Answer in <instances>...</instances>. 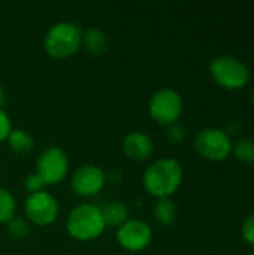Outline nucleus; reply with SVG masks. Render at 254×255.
<instances>
[{
  "instance_id": "1",
  "label": "nucleus",
  "mask_w": 254,
  "mask_h": 255,
  "mask_svg": "<svg viewBox=\"0 0 254 255\" xmlns=\"http://www.w3.org/2000/svg\"><path fill=\"white\" fill-rule=\"evenodd\" d=\"M181 181L183 167L174 158H159L144 172V185L147 191L157 199L172 196L181 185Z\"/></svg>"
},
{
  "instance_id": "2",
  "label": "nucleus",
  "mask_w": 254,
  "mask_h": 255,
  "mask_svg": "<svg viewBox=\"0 0 254 255\" xmlns=\"http://www.w3.org/2000/svg\"><path fill=\"white\" fill-rule=\"evenodd\" d=\"M106 224L102 209L96 205L84 203L73 208L67 217L66 229L78 241H91L102 235Z\"/></svg>"
},
{
  "instance_id": "3",
  "label": "nucleus",
  "mask_w": 254,
  "mask_h": 255,
  "mask_svg": "<svg viewBox=\"0 0 254 255\" xmlns=\"http://www.w3.org/2000/svg\"><path fill=\"white\" fill-rule=\"evenodd\" d=\"M82 43L81 28L69 21H60L51 25L45 34V51L54 58H67L73 55Z\"/></svg>"
},
{
  "instance_id": "4",
  "label": "nucleus",
  "mask_w": 254,
  "mask_h": 255,
  "mask_svg": "<svg viewBox=\"0 0 254 255\" xmlns=\"http://www.w3.org/2000/svg\"><path fill=\"white\" fill-rule=\"evenodd\" d=\"M213 79L225 90H241L250 81V72L244 61L234 55H219L210 64Z\"/></svg>"
},
{
  "instance_id": "5",
  "label": "nucleus",
  "mask_w": 254,
  "mask_h": 255,
  "mask_svg": "<svg viewBox=\"0 0 254 255\" xmlns=\"http://www.w3.org/2000/svg\"><path fill=\"white\" fill-rule=\"evenodd\" d=\"M195 148L201 157L210 161H222L231 155L234 145L226 131L216 127H207L196 134Z\"/></svg>"
},
{
  "instance_id": "6",
  "label": "nucleus",
  "mask_w": 254,
  "mask_h": 255,
  "mask_svg": "<svg viewBox=\"0 0 254 255\" xmlns=\"http://www.w3.org/2000/svg\"><path fill=\"white\" fill-rule=\"evenodd\" d=\"M148 111L159 124L172 126L183 114V99L172 88H160L151 96Z\"/></svg>"
},
{
  "instance_id": "7",
  "label": "nucleus",
  "mask_w": 254,
  "mask_h": 255,
  "mask_svg": "<svg viewBox=\"0 0 254 255\" xmlns=\"http://www.w3.org/2000/svg\"><path fill=\"white\" fill-rule=\"evenodd\" d=\"M69 170V160L63 149L49 146L40 152L36 160V173L46 184L61 182Z\"/></svg>"
},
{
  "instance_id": "8",
  "label": "nucleus",
  "mask_w": 254,
  "mask_h": 255,
  "mask_svg": "<svg viewBox=\"0 0 254 255\" xmlns=\"http://www.w3.org/2000/svg\"><path fill=\"white\" fill-rule=\"evenodd\" d=\"M24 208L28 220L37 226H49L58 217V203L55 197L43 190L28 194Z\"/></svg>"
},
{
  "instance_id": "9",
  "label": "nucleus",
  "mask_w": 254,
  "mask_h": 255,
  "mask_svg": "<svg viewBox=\"0 0 254 255\" xmlns=\"http://www.w3.org/2000/svg\"><path fill=\"white\" fill-rule=\"evenodd\" d=\"M153 239L151 227L141 220H127L117 230L118 244L129 251L145 250Z\"/></svg>"
},
{
  "instance_id": "10",
  "label": "nucleus",
  "mask_w": 254,
  "mask_h": 255,
  "mask_svg": "<svg viewBox=\"0 0 254 255\" xmlns=\"http://www.w3.org/2000/svg\"><path fill=\"white\" fill-rule=\"evenodd\" d=\"M105 181L106 175L99 166L82 164L73 172L72 188L81 196H94L103 188Z\"/></svg>"
},
{
  "instance_id": "11",
  "label": "nucleus",
  "mask_w": 254,
  "mask_h": 255,
  "mask_svg": "<svg viewBox=\"0 0 254 255\" xmlns=\"http://www.w3.org/2000/svg\"><path fill=\"white\" fill-rule=\"evenodd\" d=\"M123 149L133 160H147L154 151V143L147 133L132 131L123 140Z\"/></svg>"
},
{
  "instance_id": "12",
  "label": "nucleus",
  "mask_w": 254,
  "mask_h": 255,
  "mask_svg": "<svg viewBox=\"0 0 254 255\" xmlns=\"http://www.w3.org/2000/svg\"><path fill=\"white\" fill-rule=\"evenodd\" d=\"M82 43L85 45L87 51L93 55H100L108 48L106 34L97 27H91L85 31V34H82Z\"/></svg>"
},
{
  "instance_id": "13",
  "label": "nucleus",
  "mask_w": 254,
  "mask_h": 255,
  "mask_svg": "<svg viewBox=\"0 0 254 255\" xmlns=\"http://www.w3.org/2000/svg\"><path fill=\"white\" fill-rule=\"evenodd\" d=\"M7 143L10 149L16 154H27L33 149L34 146V139L33 136L22 128H12L9 136H7Z\"/></svg>"
},
{
  "instance_id": "14",
  "label": "nucleus",
  "mask_w": 254,
  "mask_h": 255,
  "mask_svg": "<svg viewBox=\"0 0 254 255\" xmlns=\"http://www.w3.org/2000/svg\"><path fill=\"white\" fill-rule=\"evenodd\" d=\"M103 214V220L106 226L111 227H120L121 224H124L127 221L129 217V211L127 206L121 202H112L108 206H105L102 209Z\"/></svg>"
},
{
  "instance_id": "15",
  "label": "nucleus",
  "mask_w": 254,
  "mask_h": 255,
  "mask_svg": "<svg viewBox=\"0 0 254 255\" xmlns=\"http://www.w3.org/2000/svg\"><path fill=\"white\" fill-rule=\"evenodd\" d=\"M153 212L156 220L163 226H171L177 220V206L169 197L159 199L153 208Z\"/></svg>"
},
{
  "instance_id": "16",
  "label": "nucleus",
  "mask_w": 254,
  "mask_h": 255,
  "mask_svg": "<svg viewBox=\"0 0 254 255\" xmlns=\"http://www.w3.org/2000/svg\"><path fill=\"white\" fill-rule=\"evenodd\" d=\"M15 199L6 188L0 187V223H9L13 218Z\"/></svg>"
},
{
  "instance_id": "17",
  "label": "nucleus",
  "mask_w": 254,
  "mask_h": 255,
  "mask_svg": "<svg viewBox=\"0 0 254 255\" xmlns=\"http://www.w3.org/2000/svg\"><path fill=\"white\" fill-rule=\"evenodd\" d=\"M235 157L246 164H254V140L252 139H241L235 148L232 149Z\"/></svg>"
},
{
  "instance_id": "18",
  "label": "nucleus",
  "mask_w": 254,
  "mask_h": 255,
  "mask_svg": "<svg viewBox=\"0 0 254 255\" xmlns=\"http://www.w3.org/2000/svg\"><path fill=\"white\" fill-rule=\"evenodd\" d=\"M7 232L13 239H22L28 235L30 227L28 224L22 220V218H16L13 217L9 223H7Z\"/></svg>"
},
{
  "instance_id": "19",
  "label": "nucleus",
  "mask_w": 254,
  "mask_h": 255,
  "mask_svg": "<svg viewBox=\"0 0 254 255\" xmlns=\"http://www.w3.org/2000/svg\"><path fill=\"white\" fill-rule=\"evenodd\" d=\"M24 185H25V188L28 190V194H31V193L42 191L43 187H45V182L42 181V178H40L37 173H31V175H28V176L25 178Z\"/></svg>"
},
{
  "instance_id": "20",
  "label": "nucleus",
  "mask_w": 254,
  "mask_h": 255,
  "mask_svg": "<svg viewBox=\"0 0 254 255\" xmlns=\"http://www.w3.org/2000/svg\"><path fill=\"white\" fill-rule=\"evenodd\" d=\"M241 233H243L244 241L254 247V214H252L249 218H246V221L243 223Z\"/></svg>"
},
{
  "instance_id": "21",
  "label": "nucleus",
  "mask_w": 254,
  "mask_h": 255,
  "mask_svg": "<svg viewBox=\"0 0 254 255\" xmlns=\"http://www.w3.org/2000/svg\"><path fill=\"white\" fill-rule=\"evenodd\" d=\"M12 130V124H10V120L7 117V114L0 108V142L7 139L9 133Z\"/></svg>"
},
{
  "instance_id": "22",
  "label": "nucleus",
  "mask_w": 254,
  "mask_h": 255,
  "mask_svg": "<svg viewBox=\"0 0 254 255\" xmlns=\"http://www.w3.org/2000/svg\"><path fill=\"white\" fill-rule=\"evenodd\" d=\"M168 136H169V139H171L172 142L178 143V142L184 140V137H186V130H184V127H183V126H180V124H177V123H175V124L169 126Z\"/></svg>"
},
{
  "instance_id": "23",
  "label": "nucleus",
  "mask_w": 254,
  "mask_h": 255,
  "mask_svg": "<svg viewBox=\"0 0 254 255\" xmlns=\"http://www.w3.org/2000/svg\"><path fill=\"white\" fill-rule=\"evenodd\" d=\"M3 102V88H1V84H0V103Z\"/></svg>"
},
{
  "instance_id": "24",
  "label": "nucleus",
  "mask_w": 254,
  "mask_h": 255,
  "mask_svg": "<svg viewBox=\"0 0 254 255\" xmlns=\"http://www.w3.org/2000/svg\"><path fill=\"white\" fill-rule=\"evenodd\" d=\"M252 97H253V102H254V91H253V96H252Z\"/></svg>"
},
{
  "instance_id": "25",
  "label": "nucleus",
  "mask_w": 254,
  "mask_h": 255,
  "mask_svg": "<svg viewBox=\"0 0 254 255\" xmlns=\"http://www.w3.org/2000/svg\"><path fill=\"white\" fill-rule=\"evenodd\" d=\"M252 255H254V253H253V254H252Z\"/></svg>"
}]
</instances>
